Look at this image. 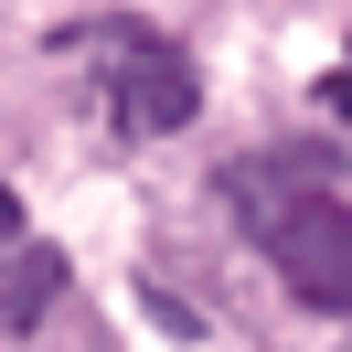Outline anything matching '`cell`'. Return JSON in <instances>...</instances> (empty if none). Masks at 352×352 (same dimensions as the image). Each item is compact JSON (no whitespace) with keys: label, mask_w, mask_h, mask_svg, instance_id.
I'll use <instances>...</instances> for the list:
<instances>
[{"label":"cell","mask_w":352,"mask_h":352,"mask_svg":"<svg viewBox=\"0 0 352 352\" xmlns=\"http://www.w3.org/2000/svg\"><path fill=\"white\" fill-rule=\"evenodd\" d=\"M96 43L118 54V65H96V75H107V118H118V139L192 129V107H203V75H192V54H182V43H160L150 22H107Z\"/></svg>","instance_id":"obj_1"},{"label":"cell","mask_w":352,"mask_h":352,"mask_svg":"<svg viewBox=\"0 0 352 352\" xmlns=\"http://www.w3.org/2000/svg\"><path fill=\"white\" fill-rule=\"evenodd\" d=\"M256 245H267V267L288 278L299 309H331V320L352 309V203L342 192H299L288 214L256 224Z\"/></svg>","instance_id":"obj_2"},{"label":"cell","mask_w":352,"mask_h":352,"mask_svg":"<svg viewBox=\"0 0 352 352\" xmlns=\"http://www.w3.org/2000/svg\"><path fill=\"white\" fill-rule=\"evenodd\" d=\"M299 192H342V150H256L224 171V203H235V224L256 235L267 214H288Z\"/></svg>","instance_id":"obj_3"},{"label":"cell","mask_w":352,"mask_h":352,"mask_svg":"<svg viewBox=\"0 0 352 352\" xmlns=\"http://www.w3.org/2000/svg\"><path fill=\"white\" fill-rule=\"evenodd\" d=\"M54 299H65V256L43 235H0V331H32Z\"/></svg>","instance_id":"obj_4"},{"label":"cell","mask_w":352,"mask_h":352,"mask_svg":"<svg viewBox=\"0 0 352 352\" xmlns=\"http://www.w3.org/2000/svg\"><path fill=\"white\" fill-rule=\"evenodd\" d=\"M320 107H331V118H352V75H331V86H320Z\"/></svg>","instance_id":"obj_5"},{"label":"cell","mask_w":352,"mask_h":352,"mask_svg":"<svg viewBox=\"0 0 352 352\" xmlns=\"http://www.w3.org/2000/svg\"><path fill=\"white\" fill-rule=\"evenodd\" d=\"M0 235H22V203H11V192H0Z\"/></svg>","instance_id":"obj_6"}]
</instances>
